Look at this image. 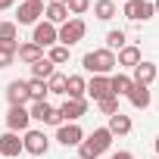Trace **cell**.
Returning a JSON list of instances; mask_svg holds the SVG:
<instances>
[{
  "label": "cell",
  "instance_id": "ab89813d",
  "mask_svg": "<svg viewBox=\"0 0 159 159\" xmlns=\"http://www.w3.org/2000/svg\"><path fill=\"white\" fill-rule=\"evenodd\" d=\"M153 159H159V156H153Z\"/></svg>",
  "mask_w": 159,
  "mask_h": 159
},
{
  "label": "cell",
  "instance_id": "603a6c76",
  "mask_svg": "<svg viewBox=\"0 0 159 159\" xmlns=\"http://www.w3.org/2000/svg\"><path fill=\"white\" fill-rule=\"evenodd\" d=\"M116 13H119V7L112 3V0H97V3H94V16H97L100 22H109Z\"/></svg>",
  "mask_w": 159,
  "mask_h": 159
},
{
  "label": "cell",
  "instance_id": "e575fe53",
  "mask_svg": "<svg viewBox=\"0 0 159 159\" xmlns=\"http://www.w3.org/2000/svg\"><path fill=\"white\" fill-rule=\"evenodd\" d=\"M153 13H156V16H159V0H153Z\"/></svg>",
  "mask_w": 159,
  "mask_h": 159
},
{
  "label": "cell",
  "instance_id": "44dd1931",
  "mask_svg": "<svg viewBox=\"0 0 159 159\" xmlns=\"http://www.w3.org/2000/svg\"><path fill=\"white\" fill-rule=\"evenodd\" d=\"M84 88H88V81H84L81 75H69V78H66V97L84 100Z\"/></svg>",
  "mask_w": 159,
  "mask_h": 159
},
{
  "label": "cell",
  "instance_id": "ffe728a7",
  "mask_svg": "<svg viewBox=\"0 0 159 159\" xmlns=\"http://www.w3.org/2000/svg\"><path fill=\"white\" fill-rule=\"evenodd\" d=\"M44 16H47L44 22H50V25H56V28H59L62 22H69V19H72V16H69V10H66V7H59V3H47V7H44Z\"/></svg>",
  "mask_w": 159,
  "mask_h": 159
},
{
  "label": "cell",
  "instance_id": "5bb4252c",
  "mask_svg": "<svg viewBox=\"0 0 159 159\" xmlns=\"http://www.w3.org/2000/svg\"><path fill=\"white\" fill-rule=\"evenodd\" d=\"M7 100H10V106H28V103H31L28 84H25V81H10V84H7Z\"/></svg>",
  "mask_w": 159,
  "mask_h": 159
},
{
  "label": "cell",
  "instance_id": "ba28073f",
  "mask_svg": "<svg viewBox=\"0 0 159 159\" xmlns=\"http://www.w3.org/2000/svg\"><path fill=\"white\" fill-rule=\"evenodd\" d=\"M28 125H31V116H28V106H10V112H7V131H28Z\"/></svg>",
  "mask_w": 159,
  "mask_h": 159
},
{
  "label": "cell",
  "instance_id": "d6986e66",
  "mask_svg": "<svg viewBox=\"0 0 159 159\" xmlns=\"http://www.w3.org/2000/svg\"><path fill=\"white\" fill-rule=\"evenodd\" d=\"M128 100H131V106H134V109H150V103H153V94H150V88H143V84H134V88L128 91Z\"/></svg>",
  "mask_w": 159,
  "mask_h": 159
},
{
  "label": "cell",
  "instance_id": "d590c367",
  "mask_svg": "<svg viewBox=\"0 0 159 159\" xmlns=\"http://www.w3.org/2000/svg\"><path fill=\"white\" fill-rule=\"evenodd\" d=\"M50 3H59V7H66V0H50Z\"/></svg>",
  "mask_w": 159,
  "mask_h": 159
},
{
  "label": "cell",
  "instance_id": "52a82bcc",
  "mask_svg": "<svg viewBox=\"0 0 159 159\" xmlns=\"http://www.w3.org/2000/svg\"><path fill=\"white\" fill-rule=\"evenodd\" d=\"M56 140H59L62 147H78V143L84 140V131H81L78 122H62V125L56 128Z\"/></svg>",
  "mask_w": 159,
  "mask_h": 159
},
{
  "label": "cell",
  "instance_id": "2e32d148",
  "mask_svg": "<svg viewBox=\"0 0 159 159\" xmlns=\"http://www.w3.org/2000/svg\"><path fill=\"white\" fill-rule=\"evenodd\" d=\"M106 128H109L112 137H125V134H131L134 125H131V116H125V112L119 109L116 116H109V125H106Z\"/></svg>",
  "mask_w": 159,
  "mask_h": 159
},
{
  "label": "cell",
  "instance_id": "9a60e30c",
  "mask_svg": "<svg viewBox=\"0 0 159 159\" xmlns=\"http://www.w3.org/2000/svg\"><path fill=\"white\" fill-rule=\"evenodd\" d=\"M22 153V140L16 131H7V134H0V156H7V159H16Z\"/></svg>",
  "mask_w": 159,
  "mask_h": 159
},
{
  "label": "cell",
  "instance_id": "7a4b0ae2",
  "mask_svg": "<svg viewBox=\"0 0 159 159\" xmlns=\"http://www.w3.org/2000/svg\"><path fill=\"white\" fill-rule=\"evenodd\" d=\"M81 66H84V72H91V75H112V69H116V53L106 50V47L88 50V53L81 56Z\"/></svg>",
  "mask_w": 159,
  "mask_h": 159
},
{
  "label": "cell",
  "instance_id": "4dcf8cb0",
  "mask_svg": "<svg viewBox=\"0 0 159 159\" xmlns=\"http://www.w3.org/2000/svg\"><path fill=\"white\" fill-rule=\"evenodd\" d=\"M16 31H19V25H16V22H0V44L16 41Z\"/></svg>",
  "mask_w": 159,
  "mask_h": 159
},
{
  "label": "cell",
  "instance_id": "f1b7e54d",
  "mask_svg": "<svg viewBox=\"0 0 159 159\" xmlns=\"http://www.w3.org/2000/svg\"><path fill=\"white\" fill-rule=\"evenodd\" d=\"M47 59H50L53 66H62V62H69V47H62V44H53V47H50V53H47Z\"/></svg>",
  "mask_w": 159,
  "mask_h": 159
},
{
  "label": "cell",
  "instance_id": "7c38bea8",
  "mask_svg": "<svg viewBox=\"0 0 159 159\" xmlns=\"http://www.w3.org/2000/svg\"><path fill=\"white\" fill-rule=\"evenodd\" d=\"M84 94L91 97V100H103V97H109L112 91H109V75H94L91 81H88V88H84Z\"/></svg>",
  "mask_w": 159,
  "mask_h": 159
},
{
  "label": "cell",
  "instance_id": "83f0119b",
  "mask_svg": "<svg viewBox=\"0 0 159 159\" xmlns=\"http://www.w3.org/2000/svg\"><path fill=\"white\" fill-rule=\"evenodd\" d=\"M47 91H50V94L66 97V75H62V72H53V75L47 78Z\"/></svg>",
  "mask_w": 159,
  "mask_h": 159
},
{
  "label": "cell",
  "instance_id": "484cf974",
  "mask_svg": "<svg viewBox=\"0 0 159 159\" xmlns=\"http://www.w3.org/2000/svg\"><path fill=\"white\" fill-rule=\"evenodd\" d=\"M125 44H128V34H125L122 28H112V31L106 34V50H112V53H116V50H122Z\"/></svg>",
  "mask_w": 159,
  "mask_h": 159
},
{
  "label": "cell",
  "instance_id": "d6a6232c",
  "mask_svg": "<svg viewBox=\"0 0 159 159\" xmlns=\"http://www.w3.org/2000/svg\"><path fill=\"white\" fill-rule=\"evenodd\" d=\"M109 159H134V153H131V150H119V153H112Z\"/></svg>",
  "mask_w": 159,
  "mask_h": 159
},
{
  "label": "cell",
  "instance_id": "e0dca14e",
  "mask_svg": "<svg viewBox=\"0 0 159 159\" xmlns=\"http://www.w3.org/2000/svg\"><path fill=\"white\" fill-rule=\"evenodd\" d=\"M140 59H143V56H140V47H134V44H125V47L116 53V66H125V69H134Z\"/></svg>",
  "mask_w": 159,
  "mask_h": 159
},
{
  "label": "cell",
  "instance_id": "4316f807",
  "mask_svg": "<svg viewBox=\"0 0 159 159\" xmlns=\"http://www.w3.org/2000/svg\"><path fill=\"white\" fill-rule=\"evenodd\" d=\"M19 50V41H10V44H0V69H7L13 66V56Z\"/></svg>",
  "mask_w": 159,
  "mask_h": 159
},
{
  "label": "cell",
  "instance_id": "8d00e7d4",
  "mask_svg": "<svg viewBox=\"0 0 159 159\" xmlns=\"http://www.w3.org/2000/svg\"><path fill=\"white\" fill-rule=\"evenodd\" d=\"M153 147H156V156H159V137H156V143H153Z\"/></svg>",
  "mask_w": 159,
  "mask_h": 159
},
{
  "label": "cell",
  "instance_id": "f35d334b",
  "mask_svg": "<svg viewBox=\"0 0 159 159\" xmlns=\"http://www.w3.org/2000/svg\"><path fill=\"white\" fill-rule=\"evenodd\" d=\"M112 3H128V0H112Z\"/></svg>",
  "mask_w": 159,
  "mask_h": 159
},
{
  "label": "cell",
  "instance_id": "cb8c5ba5",
  "mask_svg": "<svg viewBox=\"0 0 159 159\" xmlns=\"http://www.w3.org/2000/svg\"><path fill=\"white\" fill-rule=\"evenodd\" d=\"M53 72H56V66H53L47 56H41V59L31 66V78H41V81H47V78H50Z\"/></svg>",
  "mask_w": 159,
  "mask_h": 159
},
{
  "label": "cell",
  "instance_id": "8992f818",
  "mask_svg": "<svg viewBox=\"0 0 159 159\" xmlns=\"http://www.w3.org/2000/svg\"><path fill=\"white\" fill-rule=\"evenodd\" d=\"M28 116L34 119V122H44V125H62V119H59V112H56V106H50L47 100H34L31 106H28Z\"/></svg>",
  "mask_w": 159,
  "mask_h": 159
},
{
  "label": "cell",
  "instance_id": "4fadbf2b",
  "mask_svg": "<svg viewBox=\"0 0 159 159\" xmlns=\"http://www.w3.org/2000/svg\"><path fill=\"white\" fill-rule=\"evenodd\" d=\"M41 16H44V3H22L16 13V25H38Z\"/></svg>",
  "mask_w": 159,
  "mask_h": 159
},
{
  "label": "cell",
  "instance_id": "9c48e42d",
  "mask_svg": "<svg viewBox=\"0 0 159 159\" xmlns=\"http://www.w3.org/2000/svg\"><path fill=\"white\" fill-rule=\"evenodd\" d=\"M56 112H59L62 122H78V119L88 112V100H72V97H66L62 106H56Z\"/></svg>",
  "mask_w": 159,
  "mask_h": 159
},
{
  "label": "cell",
  "instance_id": "d4e9b609",
  "mask_svg": "<svg viewBox=\"0 0 159 159\" xmlns=\"http://www.w3.org/2000/svg\"><path fill=\"white\" fill-rule=\"evenodd\" d=\"M25 84H28V97H31V103H34V100H47V94H50V91H47V81H41V78H28Z\"/></svg>",
  "mask_w": 159,
  "mask_h": 159
},
{
  "label": "cell",
  "instance_id": "8fae6325",
  "mask_svg": "<svg viewBox=\"0 0 159 159\" xmlns=\"http://www.w3.org/2000/svg\"><path fill=\"white\" fill-rule=\"evenodd\" d=\"M156 75H159L156 62H147V59H140V62L134 66V75H131V81H134V84H143V88H150V84L156 81Z\"/></svg>",
  "mask_w": 159,
  "mask_h": 159
},
{
  "label": "cell",
  "instance_id": "1f68e13d",
  "mask_svg": "<svg viewBox=\"0 0 159 159\" xmlns=\"http://www.w3.org/2000/svg\"><path fill=\"white\" fill-rule=\"evenodd\" d=\"M97 106H100V112H103V116H116V112H119V97H112V94H109V97H103Z\"/></svg>",
  "mask_w": 159,
  "mask_h": 159
},
{
  "label": "cell",
  "instance_id": "7402d4cb",
  "mask_svg": "<svg viewBox=\"0 0 159 159\" xmlns=\"http://www.w3.org/2000/svg\"><path fill=\"white\" fill-rule=\"evenodd\" d=\"M16 56H19L22 62H28V66H34V62H38V59L44 56V50H41L38 44H31V41H28V44H19V50H16Z\"/></svg>",
  "mask_w": 159,
  "mask_h": 159
},
{
  "label": "cell",
  "instance_id": "74e56055",
  "mask_svg": "<svg viewBox=\"0 0 159 159\" xmlns=\"http://www.w3.org/2000/svg\"><path fill=\"white\" fill-rule=\"evenodd\" d=\"M25 3H44V0H25Z\"/></svg>",
  "mask_w": 159,
  "mask_h": 159
},
{
  "label": "cell",
  "instance_id": "277c9868",
  "mask_svg": "<svg viewBox=\"0 0 159 159\" xmlns=\"http://www.w3.org/2000/svg\"><path fill=\"white\" fill-rule=\"evenodd\" d=\"M122 16L128 22H150L156 13H153V0H128L122 3Z\"/></svg>",
  "mask_w": 159,
  "mask_h": 159
},
{
  "label": "cell",
  "instance_id": "5b68a950",
  "mask_svg": "<svg viewBox=\"0 0 159 159\" xmlns=\"http://www.w3.org/2000/svg\"><path fill=\"white\" fill-rule=\"evenodd\" d=\"M22 150H25V153H31L34 159H38V156H47V150H50V137H47L44 131L28 128V131L22 134Z\"/></svg>",
  "mask_w": 159,
  "mask_h": 159
},
{
  "label": "cell",
  "instance_id": "6da1fadb",
  "mask_svg": "<svg viewBox=\"0 0 159 159\" xmlns=\"http://www.w3.org/2000/svg\"><path fill=\"white\" fill-rule=\"evenodd\" d=\"M109 147H112L109 128H94L91 134H84L81 143H78V156H81V159H97V156H103Z\"/></svg>",
  "mask_w": 159,
  "mask_h": 159
},
{
  "label": "cell",
  "instance_id": "ac0fdd59",
  "mask_svg": "<svg viewBox=\"0 0 159 159\" xmlns=\"http://www.w3.org/2000/svg\"><path fill=\"white\" fill-rule=\"evenodd\" d=\"M131 88H134L131 75H125V72L109 75V91H112V97H128V91H131Z\"/></svg>",
  "mask_w": 159,
  "mask_h": 159
},
{
  "label": "cell",
  "instance_id": "f546056e",
  "mask_svg": "<svg viewBox=\"0 0 159 159\" xmlns=\"http://www.w3.org/2000/svg\"><path fill=\"white\" fill-rule=\"evenodd\" d=\"M66 10H69L72 16H78V19H81V16L91 10V0H66Z\"/></svg>",
  "mask_w": 159,
  "mask_h": 159
},
{
  "label": "cell",
  "instance_id": "30bf717a",
  "mask_svg": "<svg viewBox=\"0 0 159 159\" xmlns=\"http://www.w3.org/2000/svg\"><path fill=\"white\" fill-rule=\"evenodd\" d=\"M31 44H38L41 50H44V47H53V44H56V25H50V22H38L34 31H31Z\"/></svg>",
  "mask_w": 159,
  "mask_h": 159
},
{
  "label": "cell",
  "instance_id": "836d02e7",
  "mask_svg": "<svg viewBox=\"0 0 159 159\" xmlns=\"http://www.w3.org/2000/svg\"><path fill=\"white\" fill-rule=\"evenodd\" d=\"M10 7H16V0H0V10H10Z\"/></svg>",
  "mask_w": 159,
  "mask_h": 159
},
{
  "label": "cell",
  "instance_id": "3957f363",
  "mask_svg": "<svg viewBox=\"0 0 159 159\" xmlns=\"http://www.w3.org/2000/svg\"><path fill=\"white\" fill-rule=\"evenodd\" d=\"M84 34H88V25H84V19H78V16H72L69 22H62L59 28H56V44H62V47H75L78 41H84Z\"/></svg>",
  "mask_w": 159,
  "mask_h": 159
}]
</instances>
